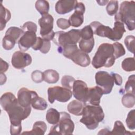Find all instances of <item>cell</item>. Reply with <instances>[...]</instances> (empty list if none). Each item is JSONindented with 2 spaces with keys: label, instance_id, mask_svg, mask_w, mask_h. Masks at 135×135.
<instances>
[{
  "label": "cell",
  "instance_id": "obj_1",
  "mask_svg": "<svg viewBox=\"0 0 135 135\" xmlns=\"http://www.w3.org/2000/svg\"><path fill=\"white\" fill-rule=\"evenodd\" d=\"M1 105L7 113L11 125H21L22 121L26 119L31 112V107L22 106L15 96L10 92H6L2 95Z\"/></svg>",
  "mask_w": 135,
  "mask_h": 135
},
{
  "label": "cell",
  "instance_id": "obj_2",
  "mask_svg": "<svg viewBox=\"0 0 135 135\" xmlns=\"http://www.w3.org/2000/svg\"><path fill=\"white\" fill-rule=\"evenodd\" d=\"M115 60L112 44L102 43L99 45L92 59V65L95 69L103 66L110 68L114 64Z\"/></svg>",
  "mask_w": 135,
  "mask_h": 135
},
{
  "label": "cell",
  "instance_id": "obj_3",
  "mask_svg": "<svg viewBox=\"0 0 135 135\" xmlns=\"http://www.w3.org/2000/svg\"><path fill=\"white\" fill-rule=\"evenodd\" d=\"M104 118V113L100 105H85L80 122L84 124L88 129L94 130L98 127L99 122L102 121Z\"/></svg>",
  "mask_w": 135,
  "mask_h": 135
},
{
  "label": "cell",
  "instance_id": "obj_4",
  "mask_svg": "<svg viewBox=\"0 0 135 135\" xmlns=\"http://www.w3.org/2000/svg\"><path fill=\"white\" fill-rule=\"evenodd\" d=\"M115 22L124 23L129 31L134 30L135 2L133 1H123L120 4L119 12L115 14Z\"/></svg>",
  "mask_w": 135,
  "mask_h": 135
},
{
  "label": "cell",
  "instance_id": "obj_5",
  "mask_svg": "<svg viewBox=\"0 0 135 135\" xmlns=\"http://www.w3.org/2000/svg\"><path fill=\"white\" fill-rule=\"evenodd\" d=\"M74 129V123L71 116L66 112H60V119L59 122L54 124L51 129L49 134H72Z\"/></svg>",
  "mask_w": 135,
  "mask_h": 135
},
{
  "label": "cell",
  "instance_id": "obj_6",
  "mask_svg": "<svg viewBox=\"0 0 135 135\" xmlns=\"http://www.w3.org/2000/svg\"><path fill=\"white\" fill-rule=\"evenodd\" d=\"M80 38V31L72 29L68 32L64 31L55 32L52 41L59 46L58 47H63L66 45L76 44L79 42Z\"/></svg>",
  "mask_w": 135,
  "mask_h": 135
},
{
  "label": "cell",
  "instance_id": "obj_7",
  "mask_svg": "<svg viewBox=\"0 0 135 135\" xmlns=\"http://www.w3.org/2000/svg\"><path fill=\"white\" fill-rule=\"evenodd\" d=\"M47 94L49 101L50 103H53L55 100L61 102H66L71 98L73 93L70 89L55 86L48 88Z\"/></svg>",
  "mask_w": 135,
  "mask_h": 135
},
{
  "label": "cell",
  "instance_id": "obj_8",
  "mask_svg": "<svg viewBox=\"0 0 135 135\" xmlns=\"http://www.w3.org/2000/svg\"><path fill=\"white\" fill-rule=\"evenodd\" d=\"M23 33V30L19 27L12 26L8 28L2 40L3 47L6 50H12Z\"/></svg>",
  "mask_w": 135,
  "mask_h": 135
},
{
  "label": "cell",
  "instance_id": "obj_9",
  "mask_svg": "<svg viewBox=\"0 0 135 135\" xmlns=\"http://www.w3.org/2000/svg\"><path fill=\"white\" fill-rule=\"evenodd\" d=\"M54 18L49 14L42 16L38 20V24L40 26V34L43 38L49 41L52 40L55 33L53 30Z\"/></svg>",
  "mask_w": 135,
  "mask_h": 135
},
{
  "label": "cell",
  "instance_id": "obj_10",
  "mask_svg": "<svg viewBox=\"0 0 135 135\" xmlns=\"http://www.w3.org/2000/svg\"><path fill=\"white\" fill-rule=\"evenodd\" d=\"M95 79L97 85L102 89L103 94H108L111 93L114 81L110 74L103 71H98L95 74Z\"/></svg>",
  "mask_w": 135,
  "mask_h": 135
},
{
  "label": "cell",
  "instance_id": "obj_11",
  "mask_svg": "<svg viewBox=\"0 0 135 135\" xmlns=\"http://www.w3.org/2000/svg\"><path fill=\"white\" fill-rule=\"evenodd\" d=\"M32 61V57L28 53L16 51L12 56L11 63L14 68L21 70L30 65Z\"/></svg>",
  "mask_w": 135,
  "mask_h": 135
},
{
  "label": "cell",
  "instance_id": "obj_12",
  "mask_svg": "<svg viewBox=\"0 0 135 135\" xmlns=\"http://www.w3.org/2000/svg\"><path fill=\"white\" fill-rule=\"evenodd\" d=\"M72 93L74 97L78 100L84 103L87 102L89 88L84 81L80 80H75L73 85Z\"/></svg>",
  "mask_w": 135,
  "mask_h": 135
},
{
  "label": "cell",
  "instance_id": "obj_13",
  "mask_svg": "<svg viewBox=\"0 0 135 135\" xmlns=\"http://www.w3.org/2000/svg\"><path fill=\"white\" fill-rule=\"evenodd\" d=\"M37 39L36 32L34 31H25L18 41V47L21 51L25 52L32 47Z\"/></svg>",
  "mask_w": 135,
  "mask_h": 135
},
{
  "label": "cell",
  "instance_id": "obj_14",
  "mask_svg": "<svg viewBox=\"0 0 135 135\" xmlns=\"http://www.w3.org/2000/svg\"><path fill=\"white\" fill-rule=\"evenodd\" d=\"M38 94L32 90L26 88H21L17 93V100L19 103L24 107H31L32 99Z\"/></svg>",
  "mask_w": 135,
  "mask_h": 135
},
{
  "label": "cell",
  "instance_id": "obj_15",
  "mask_svg": "<svg viewBox=\"0 0 135 135\" xmlns=\"http://www.w3.org/2000/svg\"><path fill=\"white\" fill-rule=\"evenodd\" d=\"M76 64L82 67H86L90 64V58L86 53L79 49L74 52L70 59Z\"/></svg>",
  "mask_w": 135,
  "mask_h": 135
},
{
  "label": "cell",
  "instance_id": "obj_16",
  "mask_svg": "<svg viewBox=\"0 0 135 135\" xmlns=\"http://www.w3.org/2000/svg\"><path fill=\"white\" fill-rule=\"evenodd\" d=\"M89 25L91 27L94 34L110 39L112 31V29L111 27L105 26L97 21H94L91 23Z\"/></svg>",
  "mask_w": 135,
  "mask_h": 135
},
{
  "label": "cell",
  "instance_id": "obj_17",
  "mask_svg": "<svg viewBox=\"0 0 135 135\" xmlns=\"http://www.w3.org/2000/svg\"><path fill=\"white\" fill-rule=\"evenodd\" d=\"M103 94L102 89L99 86L89 88L87 97V102L93 105H99L101 98Z\"/></svg>",
  "mask_w": 135,
  "mask_h": 135
},
{
  "label": "cell",
  "instance_id": "obj_18",
  "mask_svg": "<svg viewBox=\"0 0 135 135\" xmlns=\"http://www.w3.org/2000/svg\"><path fill=\"white\" fill-rule=\"evenodd\" d=\"M78 2L72 0L58 1L55 6L56 12L59 14H65L74 9V7Z\"/></svg>",
  "mask_w": 135,
  "mask_h": 135
},
{
  "label": "cell",
  "instance_id": "obj_19",
  "mask_svg": "<svg viewBox=\"0 0 135 135\" xmlns=\"http://www.w3.org/2000/svg\"><path fill=\"white\" fill-rule=\"evenodd\" d=\"M84 105L85 104L82 102L78 100H74L68 104L67 109L70 113L75 115L79 116L82 115Z\"/></svg>",
  "mask_w": 135,
  "mask_h": 135
},
{
  "label": "cell",
  "instance_id": "obj_20",
  "mask_svg": "<svg viewBox=\"0 0 135 135\" xmlns=\"http://www.w3.org/2000/svg\"><path fill=\"white\" fill-rule=\"evenodd\" d=\"M124 32H126V30L124 24L121 22H115L110 39L112 41L120 40L122 37Z\"/></svg>",
  "mask_w": 135,
  "mask_h": 135
},
{
  "label": "cell",
  "instance_id": "obj_21",
  "mask_svg": "<svg viewBox=\"0 0 135 135\" xmlns=\"http://www.w3.org/2000/svg\"><path fill=\"white\" fill-rule=\"evenodd\" d=\"M47 129V126L44 121H38L35 122L33 126V129L30 131L23 132L22 134H44Z\"/></svg>",
  "mask_w": 135,
  "mask_h": 135
},
{
  "label": "cell",
  "instance_id": "obj_22",
  "mask_svg": "<svg viewBox=\"0 0 135 135\" xmlns=\"http://www.w3.org/2000/svg\"><path fill=\"white\" fill-rule=\"evenodd\" d=\"M84 12L75 10L74 13L71 15L69 19L71 26L75 27H78L81 26L84 21Z\"/></svg>",
  "mask_w": 135,
  "mask_h": 135
},
{
  "label": "cell",
  "instance_id": "obj_23",
  "mask_svg": "<svg viewBox=\"0 0 135 135\" xmlns=\"http://www.w3.org/2000/svg\"><path fill=\"white\" fill-rule=\"evenodd\" d=\"M44 81L50 84L56 83L60 78L59 73L55 70L48 69L43 72Z\"/></svg>",
  "mask_w": 135,
  "mask_h": 135
},
{
  "label": "cell",
  "instance_id": "obj_24",
  "mask_svg": "<svg viewBox=\"0 0 135 135\" xmlns=\"http://www.w3.org/2000/svg\"><path fill=\"white\" fill-rule=\"evenodd\" d=\"M0 4V26L1 31H2L5 27L6 23L10 20L11 18V14L10 11L3 5L2 2Z\"/></svg>",
  "mask_w": 135,
  "mask_h": 135
},
{
  "label": "cell",
  "instance_id": "obj_25",
  "mask_svg": "<svg viewBox=\"0 0 135 135\" xmlns=\"http://www.w3.org/2000/svg\"><path fill=\"white\" fill-rule=\"evenodd\" d=\"M60 119V112L54 108H50L46 112V120L51 124L57 123Z\"/></svg>",
  "mask_w": 135,
  "mask_h": 135
},
{
  "label": "cell",
  "instance_id": "obj_26",
  "mask_svg": "<svg viewBox=\"0 0 135 135\" xmlns=\"http://www.w3.org/2000/svg\"><path fill=\"white\" fill-rule=\"evenodd\" d=\"M31 105L36 110H44L47 107V103L44 99L37 95L32 99Z\"/></svg>",
  "mask_w": 135,
  "mask_h": 135
},
{
  "label": "cell",
  "instance_id": "obj_27",
  "mask_svg": "<svg viewBox=\"0 0 135 135\" xmlns=\"http://www.w3.org/2000/svg\"><path fill=\"white\" fill-rule=\"evenodd\" d=\"M79 45L80 50H81L83 52L86 53H90L92 51L94 45V38L88 40L81 39L79 41Z\"/></svg>",
  "mask_w": 135,
  "mask_h": 135
},
{
  "label": "cell",
  "instance_id": "obj_28",
  "mask_svg": "<svg viewBox=\"0 0 135 135\" xmlns=\"http://www.w3.org/2000/svg\"><path fill=\"white\" fill-rule=\"evenodd\" d=\"M35 7L36 9L42 15H45L48 14L50 5L47 1L44 0H38L36 2Z\"/></svg>",
  "mask_w": 135,
  "mask_h": 135
},
{
  "label": "cell",
  "instance_id": "obj_29",
  "mask_svg": "<svg viewBox=\"0 0 135 135\" xmlns=\"http://www.w3.org/2000/svg\"><path fill=\"white\" fill-rule=\"evenodd\" d=\"M111 134H131L132 133L126 130L123 124L119 120L115 122L113 130L110 131Z\"/></svg>",
  "mask_w": 135,
  "mask_h": 135
},
{
  "label": "cell",
  "instance_id": "obj_30",
  "mask_svg": "<svg viewBox=\"0 0 135 135\" xmlns=\"http://www.w3.org/2000/svg\"><path fill=\"white\" fill-rule=\"evenodd\" d=\"M122 104L127 108H131L135 104V97L134 94L126 93L123 95L121 99Z\"/></svg>",
  "mask_w": 135,
  "mask_h": 135
},
{
  "label": "cell",
  "instance_id": "obj_31",
  "mask_svg": "<svg viewBox=\"0 0 135 135\" xmlns=\"http://www.w3.org/2000/svg\"><path fill=\"white\" fill-rule=\"evenodd\" d=\"M135 62L134 57L124 59L121 63L122 68L127 72H131L135 70Z\"/></svg>",
  "mask_w": 135,
  "mask_h": 135
},
{
  "label": "cell",
  "instance_id": "obj_32",
  "mask_svg": "<svg viewBox=\"0 0 135 135\" xmlns=\"http://www.w3.org/2000/svg\"><path fill=\"white\" fill-rule=\"evenodd\" d=\"M112 45L113 47V55L115 59L123 56L126 54V50L120 43L115 42Z\"/></svg>",
  "mask_w": 135,
  "mask_h": 135
},
{
  "label": "cell",
  "instance_id": "obj_33",
  "mask_svg": "<svg viewBox=\"0 0 135 135\" xmlns=\"http://www.w3.org/2000/svg\"><path fill=\"white\" fill-rule=\"evenodd\" d=\"M80 31L81 39L88 40L93 38V31L90 25L84 26Z\"/></svg>",
  "mask_w": 135,
  "mask_h": 135
},
{
  "label": "cell",
  "instance_id": "obj_34",
  "mask_svg": "<svg viewBox=\"0 0 135 135\" xmlns=\"http://www.w3.org/2000/svg\"><path fill=\"white\" fill-rule=\"evenodd\" d=\"M118 8L119 5L117 1H110L106 7V11L108 15L113 16L117 13Z\"/></svg>",
  "mask_w": 135,
  "mask_h": 135
},
{
  "label": "cell",
  "instance_id": "obj_35",
  "mask_svg": "<svg viewBox=\"0 0 135 135\" xmlns=\"http://www.w3.org/2000/svg\"><path fill=\"white\" fill-rule=\"evenodd\" d=\"M134 84L135 75L132 74L129 76L128 81L126 83L124 91L126 93H130L134 94Z\"/></svg>",
  "mask_w": 135,
  "mask_h": 135
},
{
  "label": "cell",
  "instance_id": "obj_36",
  "mask_svg": "<svg viewBox=\"0 0 135 135\" xmlns=\"http://www.w3.org/2000/svg\"><path fill=\"white\" fill-rule=\"evenodd\" d=\"M126 123L129 129L134 130L135 129V110H131L128 114Z\"/></svg>",
  "mask_w": 135,
  "mask_h": 135
},
{
  "label": "cell",
  "instance_id": "obj_37",
  "mask_svg": "<svg viewBox=\"0 0 135 135\" xmlns=\"http://www.w3.org/2000/svg\"><path fill=\"white\" fill-rule=\"evenodd\" d=\"M75 80V79L71 76L64 75L62 78L61 84L63 87L71 90L73 88V83Z\"/></svg>",
  "mask_w": 135,
  "mask_h": 135
},
{
  "label": "cell",
  "instance_id": "obj_38",
  "mask_svg": "<svg viewBox=\"0 0 135 135\" xmlns=\"http://www.w3.org/2000/svg\"><path fill=\"white\" fill-rule=\"evenodd\" d=\"M124 44L128 51L132 53H134L135 37L133 35H128L124 39Z\"/></svg>",
  "mask_w": 135,
  "mask_h": 135
},
{
  "label": "cell",
  "instance_id": "obj_39",
  "mask_svg": "<svg viewBox=\"0 0 135 135\" xmlns=\"http://www.w3.org/2000/svg\"><path fill=\"white\" fill-rule=\"evenodd\" d=\"M31 78L33 81L34 82L41 83L44 81L43 72H42L39 70H35L32 73Z\"/></svg>",
  "mask_w": 135,
  "mask_h": 135
},
{
  "label": "cell",
  "instance_id": "obj_40",
  "mask_svg": "<svg viewBox=\"0 0 135 135\" xmlns=\"http://www.w3.org/2000/svg\"><path fill=\"white\" fill-rule=\"evenodd\" d=\"M22 29L24 32L25 31H34L36 32L37 31V25L34 22L28 21L25 22L22 27Z\"/></svg>",
  "mask_w": 135,
  "mask_h": 135
},
{
  "label": "cell",
  "instance_id": "obj_41",
  "mask_svg": "<svg viewBox=\"0 0 135 135\" xmlns=\"http://www.w3.org/2000/svg\"><path fill=\"white\" fill-rule=\"evenodd\" d=\"M56 24L59 28L62 30H66L70 27L71 26L69 20L63 18H60L57 19L56 21Z\"/></svg>",
  "mask_w": 135,
  "mask_h": 135
},
{
  "label": "cell",
  "instance_id": "obj_42",
  "mask_svg": "<svg viewBox=\"0 0 135 135\" xmlns=\"http://www.w3.org/2000/svg\"><path fill=\"white\" fill-rule=\"evenodd\" d=\"M43 43H44V39L40 37H37L36 42L32 47V48L35 51H37V50L40 51L43 47Z\"/></svg>",
  "mask_w": 135,
  "mask_h": 135
},
{
  "label": "cell",
  "instance_id": "obj_43",
  "mask_svg": "<svg viewBox=\"0 0 135 135\" xmlns=\"http://www.w3.org/2000/svg\"><path fill=\"white\" fill-rule=\"evenodd\" d=\"M22 124L18 126L11 125L10 126V133L12 135L20 134L22 131Z\"/></svg>",
  "mask_w": 135,
  "mask_h": 135
},
{
  "label": "cell",
  "instance_id": "obj_44",
  "mask_svg": "<svg viewBox=\"0 0 135 135\" xmlns=\"http://www.w3.org/2000/svg\"><path fill=\"white\" fill-rule=\"evenodd\" d=\"M44 39V43L42 48L40 50V52L43 54H46L49 52L51 48V42L50 41H49L46 39Z\"/></svg>",
  "mask_w": 135,
  "mask_h": 135
},
{
  "label": "cell",
  "instance_id": "obj_45",
  "mask_svg": "<svg viewBox=\"0 0 135 135\" xmlns=\"http://www.w3.org/2000/svg\"><path fill=\"white\" fill-rule=\"evenodd\" d=\"M110 74L112 76L114 81V83H115L116 85H121L122 84V78L119 74L114 73H111Z\"/></svg>",
  "mask_w": 135,
  "mask_h": 135
},
{
  "label": "cell",
  "instance_id": "obj_46",
  "mask_svg": "<svg viewBox=\"0 0 135 135\" xmlns=\"http://www.w3.org/2000/svg\"><path fill=\"white\" fill-rule=\"evenodd\" d=\"M9 67L8 64L5 61L1 59V73H4L6 72Z\"/></svg>",
  "mask_w": 135,
  "mask_h": 135
},
{
  "label": "cell",
  "instance_id": "obj_47",
  "mask_svg": "<svg viewBox=\"0 0 135 135\" xmlns=\"http://www.w3.org/2000/svg\"><path fill=\"white\" fill-rule=\"evenodd\" d=\"M6 81V76L4 73H1V84L3 85Z\"/></svg>",
  "mask_w": 135,
  "mask_h": 135
},
{
  "label": "cell",
  "instance_id": "obj_48",
  "mask_svg": "<svg viewBox=\"0 0 135 135\" xmlns=\"http://www.w3.org/2000/svg\"><path fill=\"white\" fill-rule=\"evenodd\" d=\"M110 131L109 129H108L107 128H105V129H103L101 130H100V132L98 133V134H110Z\"/></svg>",
  "mask_w": 135,
  "mask_h": 135
},
{
  "label": "cell",
  "instance_id": "obj_49",
  "mask_svg": "<svg viewBox=\"0 0 135 135\" xmlns=\"http://www.w3.org/2000/svg\"><path fill=\"white\" fill-rule=\"evenodd\" d=\"M97 3H99V5H102V6H104L105 5V4L107 3H108L109 1H97Z\"/></svg>",
  "mask_w": 135,
  "mask_h": 135
}]
</instances>
